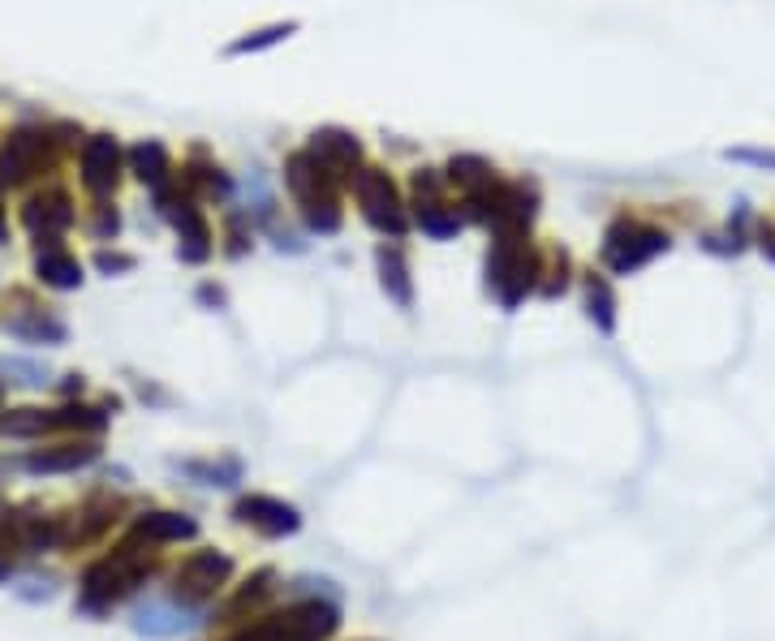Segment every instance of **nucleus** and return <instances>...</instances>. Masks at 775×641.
<instances>
[{
    "label": "nucleus",
    "mask_w": 775,
    "mask_h": 641,
    "mask_svg": "<svg viewBox=\"0 0 775 641\" xmlns=\"http://www.w3.org/2000/svg\"><path fill=\"white\" fill-rule=\"evenodd\" d=\"M336 607L332 603H294V607H285V611H276V616H267V620H258L255 629H246V633H237L233 641H323L332 638V629H336Z\"/></svg>",
    "instance_id": "nucleus-1"
},
{
    "label": "nucleus",
    "mask_w": 775,
    "mask_h": 641,
    "mask_svg": "<svg viewBox=\"0 0 775 641\" xmlns=\"http://www.w3.org/2000/svg\"><path fill=\"white\" fill-rule=\"evenodd\" d=\"M143 573H147V564L139 560V555H112V560H103L96 564L91 573H87V582H82V607L87 611H103L108 603H117L121 594H130L139 582H143Z\"/></svg>",
    "instance_id": "nucleus-2"
},
{
    "label": "nucleus",
    "mask_w": 775,
    "mask_h": 641,
    "mask_svg": "<svg viewBox=\"0 0 775 641\" xmlns=\"http://www.w3.org/2000/svg\"><path fill=\"white\" fill-rule=\"evenodd\" d=\"M660 250H668V237L664 233H651V229H638V224H617L608 233V246H604V258L612 272H633L642 267L646 258H655Z\"/></svg>",
    "instance_id": "nucleus-3"
},
{
    "label": "nucleus",
    "mask_w": 775,
    "mask_h": 641,
    "mask_svg": "<svg viewBox=\"0 0 775 641\" xmlns=\"http://www.w3.org/2000/svg\"><path fill=\"white\" fill-rule=\"evenodd\" d=\"M358 198H362L366 220H370L379 233H392V237L406 233V211H401V202H397V190L388 186V177H379V173H362Z\"/></svg>",
    "instance_id": "nucleus-4"
},
{
    "label": "nucleus",
    "mask_w": 775,
    "mask_h": 641,
    "mask_svg": "<svg viewBox=\"0 0 775 641\" xmlns=\"http://www.w3.org/2000/svg\"><path fill=\"white\" fill-rule=\"evenodd\" d=\"M44 147H48V139H44L40 130H18V134H9V143L0 147V181H4V186H18L22 177H31V173L40 168V159H44Z\"/></svg>",
    "instance_id": "nucleus-5"
},
{
    "label": "nucleus",
    "mask_w": 775,
    "mask_h": 641,
    "mask_svg": "<svg viewBox=\"0 0 775 641\" xmlns=\"http://www.w3.org/2000/svg\"><path fill=\"white\" fill-rule=\"evenodd\" d=\"M487 285L505 306H517L530 289V263L513 246H496V254L487 258Z\"/></svg>",
    "instance_id": "nucleus-6"
},
{
    "label": "nucleus",
    "mask_w": 775,
    "mask_h": 641,
    "mask_svg": "<svg viewBox=\"0 0 775 641\" xmlns=\"http://www.w3.org/2000/svg\"><path fill=\"white\" fill-rule=\"evenodd\" d=\"M233 512H237V521L255 526V530L272 534V539L294 534V530L302 526V521H298V508H289V504H280V499H272V495H251V499H242Z\"/></svg>",
    "instance_id": "nucleus-7"
},
{
    "label": "nucleus",
    "mask_w": 775,
    "mask_h": 641,
    "mask_svg": "<svg viewBox=\"0 0 775 641\" xmlns=\"http://www.w3.org/2000/svg\"><path fill=\"white\" fill-rule=\"evenodd\" d=\"M190 625H195L190 611L177 607V603H164V598H147V603L134 611V629H139L143 638H177V633H186Z\"/></svg>",
    "instance_id": "nucleus-8"
},
{
    "label": "nucleus",
    "mask_w": 775,
    "mask_h": 641,
    "mask_svg": "<svg viewBox=\"0 0 775 641\" xmlns=\"http://www.w3.org/2000/svg\"><path fill=\"white\" fill-rule=\"evenodd\" d=\"M117 168H121V151H117L112 139L100 134V139H91V143L82 147V181H87L96 195L117 186Z\"/></svg>",
    "instance_id": "nucleus-9"
},
{
    "label": "nucleus",
    "mask_w": 775,
    "mask_h": 641,
    "mask_svg": "<svg viewBox=\"0 0 775 641\" xmlns=\"http://www.w3.org/2000/svg\"><path fill=\"white\" fill-rule=\"evenodd\" d=\"M229 573H233V564H229L224 555H215V551H199V555H190V560L181 564L177 586H186V594H207V590H215Z\"/></svg>",
    "instance_id": "nucleus-10"
},
{
    "label": "nucleus",
    "mask_w": 775,
    "mask_h": 641,
    "mask_svg": "<svg viewBox=\"0 0 775 641\" xmlns=\"http://www.w3.org/2000/svg\"><path fill=\"white\" fill-rule=\"evenodd\" d=\"M26 224H31V233H44V237H56V233H65V229L74 224L69 198H65V195L31 198V207H26Z\"/></svg>",
    "instance_id": "nucleus-11"
},
{
    "label": "nucleus",
    "mask_w": 775,
    "mask_h": 641,
    "mask_svg": "<svg viewBox=\"0 0 775 641\" xmlns=\"http://www.w3.org/2000/svg\"><path fill=\"white\" fill-rule=\"evenodd\" d=\"M35 272H40V280L52 285V289H78V285H82V267H78V258L65 254V250H56V246L40 250Z\"/></svg>",
    "instance_id": "nucleus-12"
},
{
    "label": "nucleus",
    "mask_w": 775,
    "mask_h": 641,
    "mask_svg": "<svg viewBox=\"0 0 775 641\" xmlns=\"http://www.w3.org/2000/svg\"><path fill=\"white\" fill-rule=\"evenodd\" d=\"M87 461H96V447L65 444V447H56V452H35V456H26V469H31V474H56V469H78V465H87Z\"/></svg>",
    "instance_id": "nucleus-13"
},
{
    "label": "nucleus",
    "mask_w": 775,
    "mask_h": 641,
    "mask_svg": "<svg viewBox=\"0 0 775 641\" xmlns=\"http://www.w3.org/2000/svg\"><path fill=\"white\" fill-rule=\"evenodd\" d=\"M139 534L155 539V543H177V539H195V521L177 517V512H152L139 521Z\"/></svg>",
    "instance_id": "nucleus-14"
},
{
    "label": "nucleus",
    "mask_w": 775,
    "mask_h": 641,
    "mask_svg": "<svg viewBox=\"0 0 775 641\" xmlns=\"http://www.w3.org/2000/svg\"><path fill=\"white\" fill-rule=\"evenodd\" d=\"M379 276H384V294L392 297L397 306H410V276H406V258L401 250H379Z\"/></svg>",
    "instance_id": "nucleus-15"
},
{
    "label": "nucleus",
    "mask_w": 775,
    "mask_h": 641,
    "mask_svg": "<svg viewBox=\"0 0 775 641\" xmlns=\"http://www.w3.org/2000/svg\"><path fill=\"white\" fill-rule=\"evenodd\" d=\"M130 164H134V173H139L143 181L159 186L164 173H168V151L159 147V143H139V147L130 151Z\"/></svg>",
    "instance_id": "nucleus-16"
},
{
    "label": "nucleus",
    "mask_w": 775,
    "mask_h": 641,
    "mask_svg": "<svg viewBox=\"0 0 775 641\" xmlns=\"http://www.w3.org/2000/svg\"><path fill=\"white\" fill-rule=\"evenodd\" d=\"M314 155H328V159H336V164H354V159H358V143H354L350 134L323 130V134H314Z\"/></svg>",
    "instance_id": "nucleus-17"
},
{
    "label": "nucleus",
    "mask_w": 775,
    "mask_h": 641,
    "mask_svg": "<svg viewBox=\"0 0 775 641\" xmlns=\"http://www.w3.org/2000/svg\"><path fill=\"white\" fill-rule=\"evenodd\" d=\"M9 328H13V336H22V341H52V345L65 341V328H60L56 319H13Z\"/></svg>",
    "instance_id": "nucleus-18"
},
{
    "label": "nucleus",
    "mask_w": 775,
    "mask_h": 641,
    "mask_svg": "<svg viewBox=\"0 0 775 641\" xmlns=\"http://www.w3.org/2000/svg\"><path fill=\"white\" fill-rule=\"evenodd\" d=\"M294 35V26H267V31H258L255 40H237L233 44V56H242V52H258V48H272V44H280V40H289Z\"/></svg>",
    "instance_id": "nucleus-19"
},
{
    "label": "nucleus",
    "mask_w": 775,
    "mask_h": 641,
    "mask_svg": "<svg viewBox=\"0 0 775 641\" xmlns=\"http://www.w3.org/2000/svg\"><path fill=\"white\" fill-rule=\"evenodd\" d=\"M590 319H599V328L604 332H612V294L599 285V280H590Z\"/></svg>",
    "instance_id": "nucleus-20"
},
{
    "label": "nucleus",
    "mask_w": 775,
    "mask_h": 641,
    "mask_svg": "<svg viewBox=\"0 0 775 641\" xmlns=\"http://www.w3.org/2000/svg\"><path fill=\"white\" fill-rule=\"evenodd\" d=\"M418 224H422L427 233H435V237H449V233H457V220H453V215H444L435 202L418 211Z\"/></svg>",
    "instance_id": "nucleus-21"
},
{
    "label": "nucleus",
    "mask_w": 775,
    "mask_h": 641,
    "mask_svg": "<svg viewBox=\"0 0 775 641\" xmlns=\"http://www.w3.org/2000/svg\"><path fill=\"white\" fill-rule=\"evenodd\" d=\"M190 474H203V478H211L215 487H229V483H237V478H242L237 461H229V465H190Z\"/></svg>",
    "instance_id": "nucleus-22"
},
{
    "label": "nucleus",
    "mask_w": 775,
    "mask_h": 641,
    "mask_svg": "<svg viewBox=\"0 0 775 641\" xmlns=\"http://www.w3.org/2000/svg\"><path fill=\"white\" fill-rule=\"evenodd\" d=\"M478 173H487V168H483V159H453V177H462V181H474Z\"/></svg>",
    "instance_id": "nucleus-23"
},
{
    "label": "nucleus",
    "mask_w": 775,
    "mask_h": 641,
    "mask_svg": "<svg viewBox=\"0 0 775 641\" xmlns=\"http://www.w3.org/2000/svg\"><path fill=\"white\" fill-rule=\"evenodd\" d=\"M96 263H100V272H130L134 267V258H125V254H100Z\"/></svg>",
    "instance_id": "nucleus-24"
},
{
    "label": "nucleus",
    "mask_w": 775,
    "mask_h": 641,
    "mask_svg": "<svg viewBox=\"0 0 775 641\" xmlns=\"http://www.w3.org/2000/svg\"><path fill=\"white\" fill-rule=\"evenodd\" d=\"M0 577H9V564H0Z\"/></svg>",
    "instance_id": "nucleus-25"
},
{
    "label": "nucleus",
    "mask_w": 775,
    "mask_h": 641,
    "mask_svg": "<svg viewBox=\"0 0 775 641\" xmlns=\"http://www.w3.org/2000/svg\"><path fill=\"white\" fill-rule=\"evenodd\" d=\"M0 242H4V215H0Z\"/></svg>",
    "instance_id": "nucleus-26"
}]
</instances>
